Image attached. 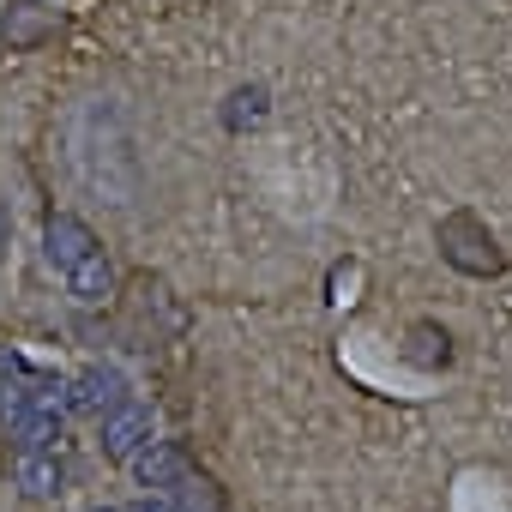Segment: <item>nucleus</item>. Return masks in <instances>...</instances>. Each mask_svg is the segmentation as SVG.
<instances>
[{
	"label": "nucleus",
	"mask_w": 512,
	"mask_h": 512,
	"mask_svg": "<svg viewBox=\"0 0 512 512\" xmlns=\"http://www.w3.org/2000/svg\"><path fill=\"white\" fill-rule=\"evenodd\" d=\"M127 512H181V500H163V494H151V500H139V506H127Z\"/></svg>",
	"instance_id": "12"
},
{
	"label": "nucleus",
	"mask_w": 512,
	"mask_h": 512,
	"mask_svg": "<svg viewBox=\"0 0 512 512\" xmlns=\"http://www.w3.org/2000/svg\"><path fill=\"white\" fill-rule=\"evenodd\" d=\"M55 7H43V0H13L7 7V19H0V43H7L13 55H25V49H43L49 37H55Z\"/></svg>",
	"instance_id": "4"
},
{
	"label": "nucleus",
	"mask_w": 512,
	"mask_h": 512,
	"mask_svg": "<svg viewBox=\"0 0 512 512\" xmlns=\"http://www.w3.org/2000/svg\"><path fill=\"white\" fill-rule=\"evenodd\" d=\"M151 440H157V434H151V410L133 404V398H121V404L103 416V458H109V464H133Z\"/></svg>",
	"instance_id": "2"
},
{
	"label": "nucleus",
	"mask_w": 512,
	"mask_h": 512,
	"mask_svg": "<svg viewBox=\"0 0 512 512\" xmlns=\"http://www.w3.org/2000/svg\"><path fill=\"white\" fill-rule=\"evenodd\" d=\"M13 476L31 500H55L61 494V458L55 452H13Z\"/></svg>",
	"instance_id": "9"
},
{
	"label": "nucleus",
	"mask_w": 512,
	"mask_h": 512,
	"mask_svg": "<svg viewBox=\"0 0 512 512\" xmlns=\"http://www.w3.org/2000/svg\"><path fill=\"white\" fill-rule=\"evenodd\" d=\"M133 476H139V488H151V494L181 488V482H187V452H181V440H151V446L133 458Z\"/></svg>",
	"instance_id": "5"
},
{
	"label": "nucleus",
	"mask_w": 512,
	"mask_h": 512,
	"mask_svg": "<svg viewBox=\"0 0 512 512\" xmlns=\"http://www.w3.org/2000/svg\"><path fill=\"white\" fill-rule=\"evenodd\" d=\"M266 115H272V91H266V85H235V91L223 97V127H229V133L260 127Z\"/></svg>",
	"instance_id": "10"
},
{
	"label": "nucleus",
	"mask_w": 512,
	"mask_h": 512,
	"mask_svg": "<svg viewBox=\"0 0 512 512\" xmlns=\"http://www.w3.org/2000/svg\"><path fill=\"white\" fill-rule=\"evenodd\" d=\"M404 362L422 368V374H440V368L452 362V332L434 326V320H416V326L404 332Z\"/></svg>",
	"instance_id": "8"
},
{
	"label": "nucleus",
	"mask_w": 512,
	"mask_h": 512,
	"mask_svg": "<svg viewBox=\"0 0 512 512\" xmlns=\"http://www.w3.org/2000/svg\"><path fill=\"white\" fill-rule=\"evenodd\" d=\"M91 247H103L97 235H91V223L85 217H73V211H49V223H43V253H49V266L67 278Z\"/></svg>",
	"instance_id": "3"
},
{
	"label": "nucleus",
	"mask_w": 512,
	"mask_h": 512,
	"mask_svg": "<svg viewBox=\"0 0 512 512\" xmlns=\"http://www.w3.org/2000/svg\"><path fill=\"white\" fill-rule=\"evenodd\" d=\"M67 290H73V302H85V308H103L115 290H121V272H115V260H109V247H91L85 260L67 272Z\"/></svg>",
	"instance_id": "6"
},
{
	"label": "nucleus",
	"mask_w": 512,
	"mask_h": 512,
	"mask_svg": "<svg viewBox=\"0 0 512 512\" xmlns=\"http://www.w3.org/2000/svg\"><path fill=\"white\" fill-rule=\"evenodd\" d=\"M181 512H223V500H217V494H187Z\"/></svg>",
	"instance_id": "11"
},
{
	"label": "nucleus",
	"mask_w": 512,
	"mask_h": 512,
	"mask_svg": "<svg viewBox=\"0 0 512 512\" xmlns=\"http://www.w3.org/2000/svg\"><path fill=\"white\" fill-rule=\"evenodd\" d=\"M434 241H440V260L464 278H500L506 272V253H500V241L488 235V223L476 211H446Z\"/></svg>",
	"instance_id": "1"
},
{
	"label": "nucleus",
	"mask_w": 512,
	"mask_h": 512,
	"mask_svg": "<svg viewBox=\"0 0 512 512\" xmlns=\"http://www.w3.org/2000/svg\"><path fill=\"white\" fill-rule=\"evenodd\" d=\"M115 404H121V380L109 368H85V374L67 380V410L73 416H109Z\"/></svg>",
	"instance_id": "7"
}]
</instances>
